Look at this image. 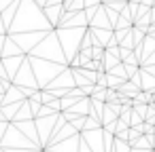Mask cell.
Wrapping results in <instances>:
<instances>
[{
	"label": "cell",
	"mask_w": 155,
	"mask_h": 152,
	"mask_svg": "<svg viewBox=\"0 0 155 152\" xmlns=\"http://www.w3.org/2000/svg\"><path fill=\"white\" fill-rule=\"evenodd\" d=\"M96 85L102 87V89H106V87H108V76H106L104 72H100V74L96 76Z\"/></svg>",
	"instance_id": "obj_1"
},
{
	"label": "cell",
	"mask_w": 155,
	"mask_h": 152,
	"mask_svg": "<svg viewBox=\"0 0 155 152\" xmlns=\"http://www.w3.org/2000/svg\"><path fill=\"white\" fill-rule=\"evenodd\" d=\"M91 51H94V53H91V57H94L96 61H100V59H104V51H102L100 47H94Z\"/></svg>",
	"instance_id": "obj_2"
},
{
	"label": "cell",
	"mask_w": 155,
	"mask_h": 152,
	"mask_svg": "<svg viewBox=\"0 0 155 152\" xmlns=\"http://www.w3.org/2000/svg\"><path fill=\"white\" fill-rule=\"evenodd\" d=\"M53 101H55L53 95H49V93H43L41 95V104H53Z\"/></svg>",
	"instance_id": "obj_3"
},
{
	"label": "cell",
	"mask_w": 155,
	"mask_h": 152,
	"mask_svg": "<svg viewBox=\"0 0 155 152\" xmlns=\"http://www.w3.org/2000/svg\"><path fill=\"white\" fill-rule=\"evenodd\" d=\"M106 101H117V93H115L113 89L106 91Z\"/></svg>",
	"instance_id": "obj_4"
},
{
	"label": "cell",
	"mask_w": 155,
	"mask_h": 152,
	"mask_svg": "<svg viewBox=\"0 0 155 152\" xmlns=\"http://www.w3.org/2000/svg\"><path fill=\"white\" fill-rule=\"evenodd\" d=\"M7 89H9V82H7V80H0V95H2Z\"/></svg>",
	"instance_id": "obj_5"
}]
</instances>
